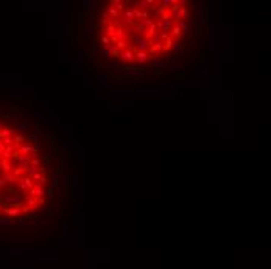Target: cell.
<instances>
[{
  "instance_id": "obj_1",
  "label": "cell",
  "mask_w": 271,
  "mask_h": 269,
  "mask_svg": "<svg viewBox=\"0 0 271 269\" xmlns=\"http://www.w3.org/2000/svg\"><path fill=\"white\" fill-rule=\"evenodd\" d=\"M47 179L37 140L0 115V218H19L42 207Z\"/></svg>"
}]
</instances>
